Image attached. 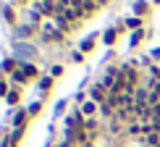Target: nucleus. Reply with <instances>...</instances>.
Wrapping results in <instances>:
<instances>
[{"mask_svg": "<svg viewBox=\"0 0 160 147\" xmlns=\"http://www.w3.org/2000/svg\"><path fill=\"white\" fill-rule=\"evenodd\" d=\"M21 137H24V129H13V134L8 137V144H11V147H16V144H18V139H21Z\"/></svg>", "mask_w": 160, "mask_h": 147, "instance_id": "obj_10", "label": "nucleus"}, {"mask_svg": "<svg viewBox=\"0 0 160 147\" xmlns=\"http://www.w3.org/2000/svg\"><path fill=\"white\" fill-rule=\"evenodd\" d=\"M8 92H11V89H8V87H5V82H3V79H0V97H5V95H8Z\"/></svg>", "mask_w": 160, "mask_h": 147, "instance_id": "obj_21", "label": "nucleus"}, {"mask_svg": "<svg viewBox=\"0 0 160 147\" xmlns=\"http://www.w3.org/2000/svg\"><path fill=\"white\" fill-rule=\"evenodd\" d=\"M139 39H142V29H137L134 34H131V42H129V45H131V48H137V45H139Z\"/></svg>", "mask_w": 160, "mask_h": 147, "instance_id": "obj_18", "label": "nucleus"}, {"mask_svg": "<svg viewBox=\"0 0 160 147\" xmlns=\"http://www.w3.org/2000/svg\"><path fill=\"white\" fill-rule=\"evenodd\" d=\"M116 37H118V29H108V32H105V45H113V42H116Z\"/></svg>", "mask_w": 160, "mask_h": 147, "instance_id": "obj_13", "label": "nucleus"}, {"mask_svg": "<svg viewBox=\"0 0 160 147\" xmlns=\"http://www.w3.org/2000/svg\"><path fill=\"white\" fill-rule=\"evenodd\" d=\"M48 42H61L63 39V32L58 29V26H45V34H42Z\"/></svg>", "mask_w": 160, "mask_h": 147, "instance_id": "obj_2", "label": "nucleus"}, {"mask_svg": "<svg viewBox=\"0 0 160 147\" xmlns=\"http://www.w3.org/2000/svg\"><path fill=\"white\" fill-rule=\"evenodd\" d=\"M63 110H66V100H58L55 103V116H63Z\"/></svg>", "mask_w": 160, "mask_h": 147, "instance_id": "obj_20", "label": "nucleus"}, {"mask_svg": "<svg viewBox=\"0 0 160 147\" xmlns=\"http://www.w3.org/2000/svg\"><path fill=\"white\" fill-rule=\"evenodd\" d=\"M95 42H97V34H89V37L82 42V48H79V50H82V53H89L92 48H95Z\"/></svg>", "mask_w": 160, "mask_h": 147, "instance_id": "obj_8", "label": "nucleus"}, {"mask_svg": "<svg viewBox=\"0 0 160 147\" xmlns=\"http://www.w3.org/2000/svg\"><path fill=\"white\" fill-rule=\"evenodd\" d=\"M26 118H29V113L24 108L16 110V116H13V129H26Z\"/></svg>", "mask_w": 160, "mask_h": 147, "instance_id": "obj_3", "label": "nucleus"}, {"mask_svg": "<svg viewBox=\"0 0 160 147\" xmlns=\"http://www.w3.org/2000/svg\"><path fill=\"white\" fill-rule=\"evenodd\" d=\"M5 100H8V105H16L18 100H21V89H18V87H11V92L5 95Z\"/></svg>", "mask_w": 160, "mask_h": 147, "instance_id": "obj_7", "label": "nucleus"}, {"mask_svg": "<svg viewBox=\"0 0 160 147\" xmlns=\"http://www.w3.org/2000/svg\"><path fill=\"white\" fill-rule=\"evenodd\" d=\"M50 76H52V79L63 76V66H52V68H50Z\"/></svg>", "mask_w": 160, "mask_h": 147, "instance_id": "obj_19", "label": "nucleus"}, {"mask_svg": "<svg viewBox=\"0 0 160 147\" xmlns=\"http://www.w3.org/2000/svg\"><path fill=\"white\" fill-rule=\"evenodd\" d=\"M34 34V26H21L18 29V37H32Z\"/></svg>", "mask_w": 160, "mask_h": 147, "instance_id": "obj_16", "label": "nucleus"}, {"mask_svg": "<svg viewBox=\"0 0 160 147\" xmlns=\"http://www.w3.org/2000/svg\"><path fill=\"white\" fill-rule=\"evenodd\" d=\"M152 58H155V61H160V48H155V50H152Z\"/></svg>", "mask_w": 160, "mask_h": 147, "instance_id": "obj_22", "label": "nucleus"}, {"mask_svg": "<svg viewBox=\"0 0 160 147\" xmlns=\"http://www.w3.org/2000/svg\"><path fill=\"white\" fill-rule=\"evenodd\" d=\"M0 68H3L5 74H13L18 66H16V61H13V58H8V61H3V66H0Z\"/></svg>", "mask_w": 160, "mask_h": 147, "instance_id": "obj_11", "label": "nucleus"}, {"mask_svg": "<svg viewBox=\"0 0 160 147\" xmlns=\"http://www.w3.org/2000/svg\"><path fill=\"white\" fill-rule=\"evenodd\" d=\"M34 11L39 16H55L58 8H55V0H37L34 3Z\"/></svg>", "mask_w": 160, "mask_h": 147, "instance_id": "obj_1", "label": "nucleus"}, {"mask_svg": "<svg viewBox=\"0 0 160 147\" xmlns=\"http://www.w3.org/2000/svg\"><path fill=\"white\" fill-rule=\"evenodd\" d=\"M39 110H42V100H37V103H32L29 108H26V113H29V116H37Z\"/></svg>", "mask_w": 160, "mask_h": 147, "instance_id": "obj_15", "label": "nucleus"}, {"mask_svg": "<svg viewBox=\"0 0 160 147\" xmlns=\"http://www.w3.org/2000/svg\"><path fill=\"white\" fill-rule=\"evenodd\" d=\"M52 89V76H42L39 79V92H42V100H45V95Z\"/></svg>", "mask_w": 160, "mask_h": 147, "instance_id": "obj_6", "label": "nucleus"}, {"mask_svg": "<svg viewBox=\"0 0 160 147\" xmlns=\"http://www.w3.org/2000/svg\"><path fill=\"white\" fill-rule=\"evenodd\" d=\"M3 18H5L8 24H13V21H16V13H13V8H11V5H5V8H3Z\"/></svg>", "mask_w": 160, "mask_h": 147, "instance_id": "obj_12", "label": "nucleus"}, {"mask_svg": "<svg viewBox=\"0 0 160 147\" xmlns=\"http://www.w3.org/2000/svg\"><path fill=\"white\" fill-rule=\"evenodd\" d=\"M113 108H116V105H110V103H108V100H105V103H102V105H100V113H102V116H105V118H108V116H113Z\"/></svg>", "mask_w": 160, "mask_h": 147, "instance_id": "obj_14", "label": "nucleus"}, {"mask_svg": "<svg viewBox=\"0 0 160 147\" xmlns=\"http://www.w3.org/2000/svg\"><path fill=\"white\" fill-rule=\"evenodd\" d=\"M95 110H97V103H95V100H87V103L82 105V110H79V113L89 118V116H95Z\"/></svg>", "mask_w": 160, "mask_h": 147, "instance_id": "obj_4", "label": "nucleus"}, {"mask_svg": "<svg viewBox=\"0 0 160 147\" xmlns=\"http://www.w3.org/2000/svg\"><path fill=\"white\" fill-rule=\"evenodd\" d=\"M147 11H150V3H147V0H137V3H134V13H137V18H142Z\"/></svg>", "mask_w": 160, "mask_h": 147, "instance_id": "obj_5", "label": "nucleus"}, {"mask_svg": "<svg viewBox=\"0 0 160 147\" xmlns=\"http://www.w3.org/2000/svg\"><path fill=\"white\" fill-rule=\"evenodd\" d=\"M21 71L26 74V79H34L37 76V66H32V63H21Z\"/></svg>", "mask_w": 160, "mask_h": 147, "instance_id": "obj_9", "label": "nucleus"}, {"mask_svg": "<svg viewBox=\"0 0 160 147\" xmlns=\"http://www.w3.org/2000/svg\"><path fill=\"white\" fill-rule=\"evenodd\" d=\"M13 3H24V0H13Z\"/></svg>", "mask_w": 160, "mask_h": 147, "instance_id": "obj_23", "label": "nucleus"}, {"mask_svg": "<svg viewBox=\"0 0 160 147\" xmlns=\"http://www.w3.org/2000/svg\"><path fill=\"white\" fill-rule=\"evenodd\" d=\"M139 24H142V21H139L137 16H131V18H126V26H129V29H139Z\"/></svg>", "mask_w": 160, "mask_h": 147, "instance_id": "obj_17", "label": "nucleus"}]
</instances>
